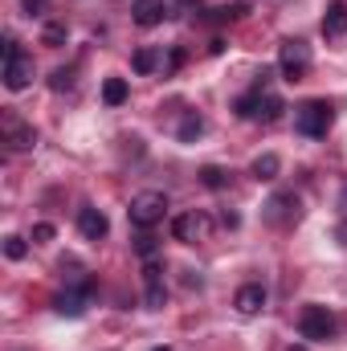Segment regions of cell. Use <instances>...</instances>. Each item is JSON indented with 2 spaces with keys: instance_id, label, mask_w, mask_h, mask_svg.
<instances>
[{
  "instance_id": "6da1fadb",
  "label": "cell",
  "mask_w": 347,
  "mask_h": 351,
  "mask_svg": "<svg viewBox=\"0 0 347 351\" xmlns=\"http://www.w3.org/2000/svg\"><path fill=\"white\" fill-rule=\"evenodd\" d=\"M331 123H335V110H331L327 98H311L294 110V131L307 135V139H323L331 131Z\"/></svg>"
},
{
  "instance_id": "7a4b0ae2",
  "label": "cell",
  "mask_w": 347,
  "mask_h": 351,
  "mask_svg": "<svg viewBox=\"0 0 347 351\" xmlns=\"http://www.w3.org/2000/svg\"><path fill=\"white\" fill-rule=\"evenodd\" d=\"M127 217H131L135 229H156V225L168 217V196H164V192H139V196L131 200Z\"/></svg>"
},
{
  "instance_id": "3957f363",
  "label": "cell",
  "mask_w": 347,
  "mask_h": 351,
  "mask_svg": "<svg viewBox=\"0 0 347 351\" xmlns=\"http://www.w3.org/2000/svg\"><path fill=\"white\" fill-rule=\"evenodd\" d=\"M335 331H339V323L327 306H302V315H298V335L302 339L327 343V339H335Z\"/></svg>"
},
{
  "instance_id": "277c9868",
  "label": "cell",
  "mask_w": 347,
  "mask_h": 351,
  "mask_svg": "<svg viewBox=\"0 0 347 351\" xmlns=\"http://www.w3.org/2000/svg\"><path fill=\"white\" fill-rule=\"evenodd\" d=\"M33 82V58L16 49L12 37H4V86L8 90H25Z\"/></svg>"
},
{
  "instance_id": "5b68a950",
  "label": "cell",
  "mask_w": 347,
  "mask_h": 351,
  "mask_svg": "<svg viewBox=\"0 0 347 351\" xmlns=\"http://www.w3.org/2000/svg\"><path fill=\"white\" fill-rule=\"evenodd\" d=\"M278 66H282V78H286V82H302V78L311 74V49H307L302 41H282Z\"/></svg>"
},
{
  "instance_id": "8992f818",
  "label": "cell",
  "mask_w": 347,
  "mask_h": 351,
  "mask_svg": "<svg viewBox=\"0 0 347 351\" xmlns=\"http://www.w3.org/2000/svg\"><path fill=\"white\" fill-rule=\"evenodd\" d=\"M172 233L176 241H184V245H196V241H208V233H213V221L200 213V208H192V213H180L172 221Z\"/></svg>"
},
{
  "instance_id": "52a82bcc",
  "label": "cell",
  "mask_w": 347,
  "mask_h": 351,
  "mask_svg": "<svg viewBox=\"0 0 347 351\" xmlns=\"http://www.w3.org/2000/svg\"><path fill=\"white\" fill-rule=\"evenodd\" d=\"M0 135H4V143H8V152H29L33 143H37V131L21 119V114H0Z\"/></svg>"
},
{
  "instance_id": "ba28073f",
  "label": "cell",
  "mask_w": 347,
  "mask_h": 351,
  "mask_svg": "<svg viewBox=\"0 0 347 351\" xmlns=\"http://www.w3.org/2000/svg\"><path fill=\"white\" fill-rule=\"evenodd\" d=\"M298 217H302V200L294 192H278V196L265 200V221L270 225H294Z\"/></svg>"
},
{
  "instance_id": "9c48e42d",
  "label": "cell",
  "mask_w": 347,
  "mask_h": 351,
  "mask_svg": "<svg viewBox=\"0 0 347 351\" xmlns=\"http://www.w3.org/2000/svg\"><path fill=\"white\" fill-rule=\"evenodd\" d=\"M233 306H237V315H258L261 306H265V286L261 282H246L233 294Z\"/></svg>"
},
{
  "instance_id": "30bf717a",
  "label": "cell",
  "mask_w": 347,
  "mask_h": 351,
  "mask_svg": "<svg viewBox=\"0 0 347 351\" xmlns=\"http://www.w3.org/2000/svg\"><path fill=\"white\" fill-rule=\"evenodd\" d=\"M78 229H82V237L86 241H102L106 233H110V221H106V213H98V208H82L78 213Z\"/></svg>"
},
{
  "instance_id": "8fae6325",
  "label": "cell",
  "mask_w": 347,
  "mask_h": 351,
  "mask_svg": "<svg viewBox=\"0 0 347 351\" xmlns=\"http://www.w3.org/2000/svg\"><path fill=\"white\" fill-rule=\"evenodd\" d=\"M131 16H135V25H143V29H156V25L168 16V8H164V0H135V4H131Z\"/></svg>"
},
{
  "instance_id": "7c38bea8",
  "label": "cell",
  "mask_w": 347,
  "mask_h": 351,
  "mask_svg": "<svg viewBox=\"0 0 347 351\" xmlns=\"http://www.w3.org/2000/svg\"><path fill=\"white\" fill-rule=\"evenodd\" d=\"M86 302H90V286H82V290H66V294H58V298H53V311L78 319V315L86 311Z\"/></svg>"
},
{
  "instance_id": "4fadbf2b",
  "label": "cell",
  "mask_w": 347,
  "mask_h": 351,
  "mask_svg": "<svg viewBox=\"0 0 347 351\" xmlns=\"http://www.w3.org/2000/svg\"><path fill=\"white\" fill-rule=\"evenodd\" d=\"M323 33H327V37H344L347 33V0H331V4H327Z\"/></svg>"
},
{
  "instance_id": "5bb4252c",
  "label": "cell",
  "mask_w": 347,
  "mask_h": 351,
  "mask_svg": "<svg viewBox=\"0 0 347 351\" xmlns=\"http://www.w3.org/2000/svg\"><path fill=\"white\" fill-rule=\"evenodd\" d=\"M278 172H282V160H278L274 152H265V156H258V160L250 164V176H254V180H278Z\"/></svg>"
},
{
  "instance_id": "9a60e30c",
  "label": "cell",
  "mask_w": 347,
  "mask_h": 351,
  "mask_svg": "<svg viewBox=\"0 0 347 351\" xmlns=\"http://www.w3.org/2000/svg\"><path fill=\"white\" fill-rule=\"evenodd\" d=\"M127 94H131V90H127V78H106V82H102V102H106V106H123Z\"/></svg>"
},
{
  "instance_id": "2e32d148",
  "label": "cell",
  "mask_w": 347,
  "mask_h": 351,
  "mask_svg": "<svg viewBox=\"0 0 347 351\" xmlns=\"http://www.w3.org/2000/svg\"><path fill=\"white\" fill-rule=\"evenodd\" d=\"M261 94H265L261 86L254 90V94H241V98L233 102V110H237L241 119H261Z\"/></svg>"
},
{
  "instance_id": "e0dca14e",
  "label": "cell",
  "mask_w": 347,
  "mask_h": 351,
  "mask_svg": "<svg viewBox=\"0 0 347 351\" xmlns=\"http://www.w3.org/2000/svg\"><path fill=\"white\" fill-rule=\"evenodd\" d=\"M176 135H180V143H192V139H200L204 135V119L192 110V114H184V123L176 127Z\"/></svg>"
},
{
  "instance_id": "ac0fdd59",
  "label": "cell",
  "mask_w": 347,
  "mask_h": 351,
  "mask_svg": "<svg viewBox=\"0 0 347 351\" xmlns=\"http://www.w3.org/2000/svg\"><path fill=\"white\" fill-rule=\"evenodd\" d=\"M131 66H135V74H152V70L160 66V53H156L152 45H143V49H135V58H131Z\"/></svg>"
},
{
  "instance_id": "d6986e66",
  "label": "cell",
  "mask_w": 347,
  "mask_h": 351,
  "mask_svg": "<svg viewBox=\"0 0 347 351\" xmlns=\"http://www.w3.org/2000/svg\"><path fill=\"white\" fill-rule=\"evenodd\" d=\"M200 184L217 192V188H225V184H229V172H225V168H217V164H208V168H200Z\"/></svg>"
},
{
  "instance_id": "ffe728a7",
  "label": "cell",
  "mask_w": 347,
  "mask_h": 351,
  "mask_svg": "<svg viewBox=\"0 0 347 351\" xmlns=\"http://www.w3.org/2000/svg\"><path fill=\"white\" fill-rule=\"evenodd\" d=\"M41 45H49V49H58V45H66V25H58V21H49V25L41 29Z\"/></svg>"
},
{
  "instance_id": "44dd1931",
  "label": "cell",
  "mask_w": 347,
  "mask_h": 351,
  "mask_svg": "<svg viewBox=\"0 0 347 351\" xmlns=\"http://www.w3.org/2000/svg\"><path fill=\"white\" fill-rule=\"evenodd\" d=\"M25 254H29V245H25V237H16V233H8V237H4V258H8V262H21Z\"/></svg>"
},
{
  "instance_id": "7402d4cb",
  "label": "cell",
  "mask_w": 347,
  "mask_h": 351,
  "mask_svg": "<svg viewBox=\"0 0 347 351\" xmlns=\"http://www.w3.org/2000/svg\"><path fill=\"white\" fill-rule=\"evenodd\" d=\"M282 110H286V106H282V98H278V94H261V119H265V123H274Z\"/></svg>"
},
{
  "instance_id": "603a6c76",
  "label": "cell",
  "mask_w": 347,
  "mask_h": 351,
  "mask_svg": "<svg viewBox=\"0 0 347 351\" xmlns=\"http://www.w3.org/2000/svg\"><path fill=\"white\" fill-rule=\"evenodd\" d=\"M135 254L147 262V258H156V237H152V229H143L139 237H135Z\"/></svg>"
},
{
  "instance_id": "cb8c5ba5",
  "label": "cell",
  "mask_w": 347,
  "mask_h": 351,
  "mask_svg": "<svg viewBox=\"0 0 347 351\" xmlns=\"http://www.w3.org/2000/svg\"><path fill=\"white\" fill-rule=\"evenodd\" d=\"M49 86H53V90H70V86H74V70H53Z\"/></svg>"
},
{
  "instance_id": "d4e9b609",
  "label": "cell",
  "mask_w": 347,
  "mask_h": 351,
  "mask_svg": "<svg viewBox=\"0 0 347 351\" xmlns=\"http://www.w3.org/2000/svg\"><path fill=\"white\" fill-rule=\"evenodd\" d=\"M164 298H168V294H164V282L147 286V306H152V311H160V306H164Z\"/></svg>"
},
{
  "instance_id": "484cf974",
  "label": "cell",
  "mask_w": 347,
  "mask_h": 351,
  "mask_svg": "<svg viewBox=\"0 0 347 351\" xmlns=\"http://www.w3.org/2000/svg\"><path fill=\"white\" fill-rule=\"evenodd\" d=\"M53 233H58L53 225H37V229H33V241H37V245H45V241H53Z\"/></svg>"
},
{
  "instance_id": "4316f807",
  "label": "cell",
  "mask_w": 347,
  "mask_h": 351,
  "mask_svg": "<svg viewBox=\"0 0 347 351\" xmlns=\"http://www.w3.org/2000/svg\"><path fill=\"white\" fill-rule=\"evenodd\" d=\"M21 8H25L29 16H41V8H45V0H21Z\"/></svg>"
},
{
  "instance_id": "83f0119b",
  "label": "cell",
  "mask_w": 347,
  "mask_h": 351,
  "mask_svg": "<svg viewBox=\"0 0 347 351\" xmlns=\"http://www.w3.org/2000/svg\"><path fill=\"white\" fill-rule=\"evenodd\" d=\"M335 241H339V245H347V221H339V225H335Z\"/></svg>"
},
{
  "instance_id": "f1b7e54d",
  "label": "cell",
  "mask_w": 347,
  "mask_h": 351,
  "mask_svg": "<svg viewBox=\"0 0 347 351\" xmlns=\"http://www.w3.org/2000/svg\"><path fill=\"white\" fill-rule=\"evenodd\" d=\"M180 4H184V8H192V4H200V0H180Z\"/></svg>"
},
{
  "instance_id": "f546056e",
  "label": "cell",
  "mask_w": 347,
  "mask_h": 351,
  "mask_svg": "<svg viewBox=\"0 0 347 351\" xmlns=\"http://www.w3.org/2000/svg\"><path fill=\"white\" fill-rule=\"evenodd\" d=\"M344 208H347V188H344Z\"/></svg>"
},
{
  "instance_id": "4dcf8cb0",
  "label": "cell",
  "mask_w": 347,
  "mask_h": 351,
  "mask_svg": "<svg viewBox=\"0 0 347 351\" xmlns=\"http://www.w3.org/2000/svg\"><path fill=\"white\" fill-rule=\"evenodd\" d=\"M152 351H168V348H152Z\"/></svg>"
}]
</instances>
